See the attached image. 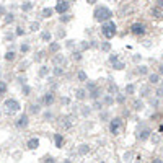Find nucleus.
<instances>
[{"label":"nucleus","instance_id":"f257e3e1","mask_svg":"<svg viewBox=\"0 0 163 163\" xmlns=\"http://www.w3.org/2000/svg\"><path fill=\"white\" fill-rule=\"evenodd\" d=\"M95 20L98 21H111V16H113V12H111L109 8H106V7H98V8L95 10Z\"/></svg>","mask_w":163,"mask_h":163},{"label":"nucleus","instance_id":"f03ea898","mask_svg":"<svg viewBox=\"0 0 163 163\" xmlns=\"http://www.w3.org/2000/svg\"><path fill=\"white\" fill-rule=\"evenodd\" d=\"M16 111H20V103L16 101V99H7L5 103H3V113L5 114H15Z\"/></svg>","mask_w":163,"mask_h":163},{"label":"nucleus","instance_id":"7ed1b4c3","mask_svg":"<svg viewBox=\"0 0 163 163\" xmlns=\"http://www.w3.org/2000/svg\"><path fill=\"white\" fill-rule=\"evenodd\" d=\"M101 33L105 38L111 39L114 34H116V25H114V21H106L105 25L101 26Z\"/></svg>","mask_w":163,"mask_h":163},{"label":"nucleus","instance_id":"20e7f679","mask_svg":"<svg viewBox=\"0 0 163 163\" xmlns=\"http://www.w3.org/2000/svg\"><path fill=\"white\" fill-rule=\"evenodd\" d=\"M109 131H111V134H114V135L121 134V131H122V121L119 119V117L111 119V122H109Z\"/></svg>","mask_w":163,"mask_h":163},{"label":"nucleus","instance_id":"39448f33","mask_svg":"<svg viewBox=\"0 0 163 163\" xmlns=\"http://www.w3.org/2000/svg\"><path fill=\"white\" fill-rule=\"evenodd\" d=\"M70 8V3L69 2H57V5H55V12L57 13H65L67 10Z\"/></svg>","mask_w":163,"mask_h":163},{"label":"nucleus","instance_id":"423d86ee","mask_svg":"<svg viewBox=\"0 0 163 163\" xmlns=\"http://www.w3.org/2000/svg\"><path fill=\"white\" fill-rule=\"evenodd\" d=\"M131 31L134 33V34H144V33H145V26H144L142 23H134L131 26Z\"/></svg>","mask_w":163,"mask_h":163},{"label":"nucleus","instance_id":"0eeeda50","mask_svg":"<svg viewBox=\"0 0 163 163\" xmlns=\"http://www.w3.org/2000/svg\"><path fill=\"white\" fill-rule=\"evenodd\" d=\"M26 126H28V116H26V114H23V116L18 119L16 127H26Z\"/></svg>","mask_w":163,"mask_h":163},{"label":"nucleus","instance_id":"6e6552de","mask_svg":"<svg viewBox=\"0 0 163 163\" xmlns=\"http://www.w3.org/2000/svg\"><path fill=\"white\" fill-rule=\"evenodd\" d=\"M152 15L160 20V18H163V10L160 8V7H153V8H152Z\"/></svg>","mask_w":163,"mask_h":163},{"label":"nucleus","instance_id":"1a4fd4ad","mask_svg":"<svg viewBox=\"0 0 163 163\" xmlns=\"http://www.w3.org/2000/svg\"><path fill=\"white\" fill-rule=\"evenodd\" d=\"M26 145H28V149H31V150H33V149H36V147L39 145V140H38V139H29Z\"/></svg>","mask_w":163,"mask_h":163},{"label":"nucleus","instance_id":"9d476101","mask_svg":"<svg viewBox=\"0 0 163 163\" xmlns=\"http://www.w3.org/2000/svg\"><path fill=\"white\" fill-rule=\"evenodd\" d=\"M85 96H87V91H85L83 88H79V90H75V98H77V99H83Z\"/></svg>","mask_w":163,"mask_h":163},{"label":"nucleus","instance_id":"9b49d317","mask_svg":"<svg viewBox=\"0 0 163 163\" xmlns=\"http://www.w3.org/2000/svg\"><path fill=\"white\" fill-rule=\"evenodd\" d=\"M54 142H55V147H62V144H64V137H62L61 134H55Z\"/></svg>","mask_w":163,"mask_h":163},{"label":"nucleus","instance_id":"f8f14e48","mask_svg":"<svg viewBox=\"0 0 163 163\" xmlns=\"http://www.w3.org/2000/svg\"><path fill=\"white\" fill-rule=\"evenodd\" d=\"M149 135H150V131H149V129H144L142 132H139V135H137V137H139L140 140H145Z\"/></svg>","mask_w":163,"mask_h":163},{"label":"nucleus","instance_id":"ddd939ff","mask_svg":"<svg viewBox=\"0 0 163 163\" xmlns=\"http://www.w3.org/2000/svg\"><path fill=\"white\" fill-rule=\"evenodd\" d=\"M52 101H54V95L52 93H47L46 96H44V103H46V105H51Z\"/></svg>","mask_w":163,"mask_h":163},{"label":"nucleus","instance_id":"4468645a","mask_svg":"<svg viewBox=\"0 0 163 163\" xmlns=\"http://www.w3.org/2000/svg\"><path fill=\"white\" fill-rule=\"evenodd\" d=\"M158 79H160V75H158V73H152V75L149 77L150 83H158Z\"/></svg>","mask_w":163,"mask_h":163},{"label":"nucleus","instance_id":"2eb2a0df","mask_svg":"<svg viewBox=\"0 0 163 163\" xmlns=\"http://www.w3.org/2000/svg\"><path fill=\"white\" fill-rule=\"evenodd\" d=\"M134 91H135V87H134V85H127V87H126V93L132 95Z\"/></svg>","mask_w":163,"mask_h":163},{"label":"nucleus","instance_id":"dca6fc26","mask_svg":"<svg viewBox=\"0 0 163 163\" xmlns=\"http://www.w3.org/2000/svg\"><path fill=\"white\" fill-rule=\"evenodd\" d=\"M134 108L135 109H144V103L139 101V99H135V101H134Z\"/></svg>","mask_w":163,"mask_h":163},{"label":"nucleus","instance_id":"f3484780","mask_svg":"<svg viewBox=\"0 0 163 163\" xmlns=\"http://www.w3.org/2000/svg\"><path fill=\"white\" fill-rule=\"evenodd\" d=\"M64 62H65V59L64 57H61V55H57V57H54V64H64Z\"/></svg>","mask_w":163,"mask_h":163},{"label":"nucleus","instance_id":"a211bd4d","mask_svg":"<svg viewBox=\"0 0 163 163\" xmlns=\"http://www.w3.org/2000/svg\"><path fill=\"white\" fill-rule=\"evenodd\" d=\"M43 15H44L46 18H49L51 15H52V8H44V10H43Z\"/></svg>","mask_w":163,"mask_h":163},{"label":"nucleus","instance_id":"6ab92c4d","mask_svg":"<svg viewBox=\"0 0 163 163\" xmlns=\"http://www.w3.org/2000/svg\"><path fill=\"white\" fill-rule=\"evenodd\" d=\"M79 80H80V82H85V80H87V73H85L83 70H80V72H79Z\"/></svg>","mask_w":163,"mask_h":163},{"label":"nucleus","instance_id":"aec40b11","mask_svg":"<svg viewBox=\"0 0 163 163\" xmlns=\"http://www.w3.org/2000/svg\"><path fill=\"white\" fill-rule=\"evenodd\" d=\"M59 47H61V46H59L57 43H52V44H51V46H49V49L52 51V52H55V51H59Z\"/></svg>","mask_w":163,"mask_h":163},{"label":"nucleus","instance_id":"412c9836","mask_svg":"<svg viewBox=\"0 0 163 163\" xmlns=\"http://www.w3.org/2000/svg\"><path fill=\"white\" fill-rule=\"evenodd\" d=\"M137 72L139 73H147V67L145 65H139V67H137Z\"/></svg>","mask_w":163,"mask_h":163},{"label":"nucleus","instance_id":"4be33fe9","mask_svg":"<svg viewBox=\"0 0 163 163\" xmlns=\"http://www.w3.org/2000/svg\"><path fill=\"white\" fill-rule=\"evenodd\" d=\"M62 73H64V70H62V67H55L54 69V75H62Z\"/></svg>","mask_w":163,"mask_h":163},{"label":"nucleus","instance_id":"5701e85b","mask_svg":"<svg viewBox=\"0 0 163 163\" xmlns=\"http://www.w3.org/2000/svg\"><path fill=\"white\" fill-rule=\"evenodd\" d=\"M109 61H111V64H116V62H119V57H117V55L116 54H114V55H111V57H109Z\"/></svg>","mask_w":163,"mask_h":163},{"label":"nucleus","instance_id":"b1692460","mask_svg":"<svg viewBox=\"0 0 163 163\" xmlns=\"http://www.w3.org/2000/svg\"><path fill=\"white\" fill-rule=\"evenodd\" d=\"M5 91H7V85L3 82H0V95H3Z\"/></svg>","mask_w":163,"mask_h":163},{"label":"nucleus","instance_id":"393cba45","mask_svg":"<svg viewBox=\"0 0 163 163\" xmlns=\"http://www.w3.org/2000/svg\"><path fill=\"white\" fill-rule=\"evenodd\" d=\"M114 69L122 70V69H124V62H116V64H114Z\"/></svg>","mask_w":163,"mask_h":163},{"label":"nucleus","instance_id":"a878e982","mask_svg":"<svg viewBox=\"0 0 163 163\" xmlns=\"http://www.w3.org/2000/svg\"><path fill=\"white\" fill-rule=\"evenodd\" d=\"M31 7H33L31 2H25V5H21V8H23V10H29Z\"/></svg>","mask_w":163,"mask_h":163},{"label":"nucleus","instance_id":"bb28decb","mask_svg":"<svg viewBox=\"0 0 163 163\" xmlns=\"http://www.w3.org/2000/svg\"><path fill=\"white\" fill-rule=\"evenodd\" d=\"M13 57H15V54L12 52V51H10V52H7V54H5V59H7V61H13Z\"/></svg>","mask_w":163,"mask_h":163},{"label":"nucleus","instance_id":"cd10ccee","mask_svg":"<svg viewBox=\"0 0 163 163\" xmlns=\"http://www.w3.org/2000/svg\"><path fill=\"white\" fill-rule=\"evenodd\" d=\"M79 152H80L82 155L87 153V152H88V145H80V150H79Z\"/></svg>","mask_w":163,"mask_h":163},{"label":"nucleus","instance_id":"c85d7f7f","mask_svg":"<svg viewBox=\"0 0 163 163\" xmlns=\"http://www.w3.org/2000/svg\"><path fill=\"white\" fill-rule=\"evenodd\" d=\"M140 93H142V96H147V93H149V87H142L140 88Z\"/></svg>","mask_w":163,"mask_h":163},{"label":"nucleus","instance_id":"c756f323","mask_svg":"<svg viewBox=\"0 0 163 163\" xmlns=\"http://www.w3.org/2000/svg\"><path fill=\"white\" fill-rule=\"evenodd\" d=\"M131 158H132V152H127V153L124 155V160L126 162H131Z\"/></svg>","mask_w":163,"mask_h":163},{"label":"nucleus","instance_id":"7c9ffc66","mask_svg":"<svg viewBox=\"0 0 163 163\" xmlns=\"http://www.w3.org/2000/svg\"><path fill=\"white\" fill-rule=\"evenodd\" d=\"M43 39L44 41H51V33H43Z\"/></svg>","mask_w":163,"mask_h":163},{"label":"nucleus","instance_id":"2f4dec72","mask_svg":"<svg viewBox=\"0 0 163 163\" xmlns=\"http://www.w3.org/2000/svg\"><path fill=\"white\" fill-rule=\"evenodd\" d=\"M64 126H65V127H70V126H72V122H70V117H65V119H64Z\"/></svg>","mask_w":163,"mask_h":163},{"label":"nucleus","instance_id":"473e14b6","mask_svg":"<svg viewBox=\"0 0 163 163\" xmlns=\"http://www.w3.org/2000/svg\"><path fill=\"white\" fill-rule=\"evenodd\" d=\"M105 103H106V105H111V103H113V98H111V96H106V98H105Z\"/></svg>","mask_w":163,"mask_h":163},{"label":"nucleus","instance_id":"72a5a7b5","mask_svg":"<svg viewBox=\"0 0 163 163\" xmlns=\"http://www.w3.org/2000/svg\"><path fill=\"white\" fill-rule=\"evenodd\" d=\"M29 111H31V113H38V111H39V106H34V105H33Z\"/></svg>","mask_w":163,"mask_h":163},{"label":"nucleus","instance_id":"f704fd0d","mask_svg":"<svg viewBox=\"0 0 163 163\" xmlns=\"http://www.w3.org/2000/svg\"><path fill=\"white\" fill-rule=\"evenodd\" d=\"M5 21H7V23H10V21H13V15H7Z\"/></svg>","mask_w":163,"mask_h":163},{"label":"nucleus","instance_id":"c9c22d12","mask_svg":"<svg viewBox=\"0 0 163 163\" xmlns=\"http://www.w3.org/2000/svg\"><path fill=\"white\" fill-rule=\"evenodd\" d=\"M152 140H153V144H158V142H160V137H158V135H153V137H152Z\"/></svg>","mask_w":163,"mask_h":163},{"label":"nucleus","instance_id":"e433bc0d","mask_svg":"<svg viewBox=\"0 0 163 163\" xmlns=\"http://www.w3.org/2000/svg\"><path fill=\"white\" fill-rule=\"evenodd\" d=\"M38 28H39V25H38V23H31V29H33V31H36Z\"/></svg>","mask_w":163,"mask_h":163},{"label":"nucleus","instance_id":"4c0bfd02","mask_svg":"<svg viewBox=\"0 0 163 163\" xmlns=\"http://www.w3.org/2000/svg\"><path fill=\"white\" fill-rule=\"evenodd\" d=\"M109 91H111V93H113V91H117L116 85H109Z\"/></svg>","mask_w":163,"mask_h":163},{"label":"nucleus","instance_id":"58836bf2","mask_svg":"<svg viewBox=\"0 0 163 163\" xmlns=\"http://www.w3.org/2000/svg\"><path fill=\"white\" fill-rule=\"evenodd\" d=\"M101 49H103V51H108V49H109V44H108V43H105V44L101 46Z\"/></svg>","mask_w":163,"mask_h":163},{"label":"nucleus","instance_id":"ea45409f","mask_svg":"<svg viewBox=\"0 0 163 163\" xmlns=\"http://www.w3.org/2000/svg\"><path fill=\"white\" fill-rule=\"evenodd\" d=\"M157 96H163V88H158L157 90Z\"/></svg>","mask_w":163,"mask_h":163},{"label":"nucleus","instance_id":"a19ab883","mask_svg":"<svg viewBox=\"0 0 163 163\" xmlns=\"http://www.w3.org/2000/svg\"><path fill=\"white\" fill-rule=\"evenodd\" d=\"M39 73H41V75H46V73H47V69H46V67H43V69H41V72H39Z\"/></svg>","mask_w":163,"mask_h":163},{"label":"nucleus","instance_id":"79ce46f5","mask_svg":"<svg viewBox=\"0 0 163 163\" xmlns=\"http://www.w3.org/2000/svg\"><path fill=\"white\" fill-rule=\"evenodd\" d=\"M28 49H29V46H26V44H25V46H21V51H23V52H26Z\"/></svg>","mask_w":163,"mask_h":163},{"label":"nucleus","instance_id":"37998d69","mask_svg":"<svg viewBox=\"0 0 163 163\" xmlns=\"http://www.w3.org/2000/svg\"><path fill=\"white\" fill-rule=\"evenodd\" d=\"M73 59H77V61H80V52H77V54H73Z\"/></svg>","mask_w":163,"mask_h":163},{"label":"nucleus","instance_id":"c03bdc74","mask_svg":"<svg viewBox=\"0 0 163 163\" xmlns=\"http://www.w3.org/2000/svg\"><path fill=\"white\" fill-rule=\"evenodd\" d=\"M157 3H158V7H160V8L163 10V0H158V2H157Z\"/></svg>","mask_w":163,"mask_h":163},{"label":"nucleus","instance_id":"a18cd8bd","mask_svg":"<svg viewBox=\"0 0 163 163\" xmlns=\"http://www.w3.org/2000/svg\"><path fill=\"white\" fill-rule=\"evenodd\" d=\"M152 163H163V160H160V158H155V160L152 162Z\"/></svg>","mask_w":163,"mask_h":163},{"label":"nucleus","instance_id":"49530a36","mask_svg":"<svg viewBox=\"0 0 163 163\" xmlns=\"http://www.w3.org/2000/svg\"><path fill=\"white\" fill-rule=\"evenodd\" d=\"M158 69H160V70H158V73H160V75H163V64H162Z\"/></svg>","mask_w":163,"mask_h":163},{"label":"nucleus","instance_id":"de8ad7c7","mask_svg":"<svg viewBox=\"0 0 163 163\" xmlns=\"http://www.w3.org/2000/svg\"><path fill=\"white\" fill-rule=\"evenodd\" d=\"M117 101L122 103V101H124V96H121V95H119V96H117Z\"/></svg>","mask_w":163,"mask_h":163},{"label":"nucleus","instance_id":"09e8293b","mask_svg":"<svg viewBox=\"0 0 163 163\" xmlns=\"http://www.w3.org/2000/svg\"><path fill=\"white\" fill-rule=\"evenodd\" d=\"M47 163H54V160H52V158H49V162H47Z\"/></svg>","mask_w":163,"mask_h":163},{"label":"nucleus","instance_id":"8fccbe9b","mask_svg":"<svg viewBox=\"0 0 163 163\" xmlns=\"http://www.w3.org/2000/svg\"><path fill=\"white\" fill-rule=\"evenodd\" d=\"M64 163H72V162H69V160H67V162H64Z\"/></svg>","mask_w":163,"mask_h":163},{"label":"nucleus","instance_id":"3c124183","mask_svg":"<svg viewBox=\"0 0 163 163\" xmlns=\"http://www.w3.org/2000/svg\"><path fill=\"white\" fill-rule=\"evenodd\" d=\"M162 57H163V55H162Z\"/></svg>","mask_w":163,"mask_h":163}]
</instances>
